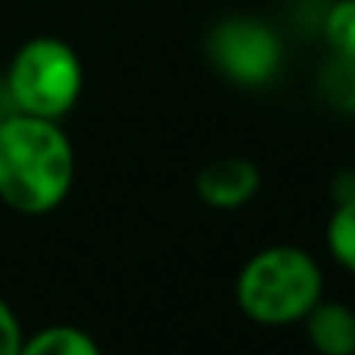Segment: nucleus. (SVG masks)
<instances>
[{
    "label": "nucleus",
    "instance_id": "obj_1",
    "mask_svg": "<svg viewBox=\"0 0 355 355\" xmlns=\"http://www.w3.org/2000/svg\"><path fill=\"white\" fill-rule=\"evenodd\" d=\"M76 155L57 120L7 114L0 123V201L28 217L51 214L73 189Z\"/></svg>",
    "mask_w": 355,
    "mask_h": 355
},
{
    "label": "nucleus",
    "instance_id": "obj_2",
    "mask_svg": "<svg viewBox=\"0 0 355 355\" xmlns=\"http://www.w3.org/2000/svg\"><path fill=\"white\" fill-rule=\"evenodd\" d=\"M321 268L299 245H270L245 261L236 302L255 324H295L321 302Z\"/></svg>",
    "mask_w": 355,
    "mask_h": 355
},
{
    "label": "nucleus",
    "instance_id": "obj_3",
    "mask_svg": "<svg viewBox=\"0 0 355 355\" xmlns=\"http://www.w3.org/2000/svg\"><path fill=\"white\" fill-rule=\"evenodd\" d=\"M7 88L19 114L60 120L82 94V60L67 41L41 35L16 51Z\"/></svg>",
    "mask_w": 355,
    "mask_h": 355
},
{
    "label": "nucleus",
    "instance_id": "obj_4",
    "mask_svg": "<svg viewBox=\"0 0 355 355\" xmlns=\"http://www.w3.org/2000/svg\"><path fill=\"white\" fill-rule=\"evenodd\" d=\"M211 63L242 88H261L277 79L283 69V41L268 22L233 16L208 35Z\"/></svg>",
    "mask_w": 355,
    "mask_h": 355
},
{
    "label": "nucleus",
    "instance_id": "obj_5",
    "mask_svg": "<svg viewBox=\"0 0 355 355\" xmlns=\"http://www.w3.org/2000/svg\"><path fill=\"white\" fill-rule=\"evenodd\" d=\"M258 186H261L258 167L236 155L211 161L208 167L198 173V180H195L198 198L205 201L208 208H217V211H236V208H242V205H248V201L255 198Z\"/></svg>",
    "mask_w": 355,
    "mask_h": 355
},
{
    "label": "nucleus",
    "instance_id": "obj_6",
    "mask_svg": "<svg viewBox=\"0 0 355 355\" xmlns=\"http://www.w3.org/2000/svg\"><path fill=\"white\" fill-rule=\"evenodd\" d=\"M302 321L318 355H355V311L349 305L318 302Z\"/></svg>",
    "mask_w": 355,
    "mask_h": 355
},
{
    "label": "nucleus",
    "instance_id": "obj_7",
    "mask_svg": "<svg viewBox=\"0 0 355 355\" xmlns=\"http://www.w3.org/2000/svg\"><path fill=\"white\" fill-rule=\"evenodd\" d=\"M19 355H101V349L85 330L54 324V327H44L35 336L22 340Z\"/></svg>",
    "mask_w": 355,
    "mask_h": 355
},
{
    "label": "nucleus",
    "instance_id": "obj_8",
    "mask_svg": "<svg viewBox=\"0 0 355 355\" xmlns=\"http://www.w3.org/2000/svg\"><path fill=\"white\" fill-rule=\"evenodd\" d=\"M327 248L336 258V264L355 274V198H346L336 205L327 223Z\"/></svg>",
    "mask_w": 355,
    "mask_h": 355
},
{
    "label": "nucleus",
    "instance_id": "obj_9",
    "mask_svg": "<svg viewBox=\"0 0 355 355\" xmlns=\"http://www.w3.org/2000/svg\"><path fill=\"white\" fill-rule=\"evenodd\" d=\"M324 38H327L334 57L355 60V0H336L327 10Z\"/></svg>",
    "mask_w": 355,
    "mask_h": 355
},
{
    "label": "nucleus",
    "instance_id": "obj_10",
    "mask_svg": "<svg viewBox=\"0 0 355 355\" xmlns=\"http://www.w3.org/2000/svg\"><path fill=\"white\" fill-rule=\"evenodd\" d=\"M324 92L336 107L355 110V60L334 57V63L324 73Z\"/></svg>",
    "mask_w": 355,
    "mask_h": 355
},
{
    "label": "nucleus",
    "instance_id": "obj_11",
    "mask_svg": "<svg viewBox=\"0 0 355 355\" xmlns=\"http://www.w3.org/2000/svg\"><path fill=\"white\" fill-rule=\"evenodd\" d=\"M22 327L16 321L13 309L7 305V299L0 295V355H19L22 349Z\"/></svg>",
    "mask_w": 355,
    "mask_h": 355
},
{
    "label": "nucleus",
    "instance_id": "obj_12",
    "mask_svg": "<svg viewBox=\"0 0 355 355\" xmlns=\"http://www.w3.org/2000/svg\"><path fill=\"white\" fill-rule=\"evenodd\" d=\"M3 116H7V110H3V104H0V123H3Z\"/></svg>",
    "mask_w": 355,
    "mask_h": 355
}]
</instances>
